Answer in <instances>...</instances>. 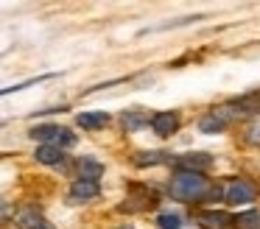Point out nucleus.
<instances>
[{
	"instance_id": "nucleus-1",
	"label": "nucleus",
	"mask_w": 260,
	"mask_h": 229,
	"mask_svg": "<svg viewBox=\"0 0 260 229\" xmlns=\"http://www.w3.org/2000/svg\"><path fill=\"white\" fill-rule=\"evenodd\" d=\"M171 199L185 201V204H199V201H221L224 199V187L213 184L204 173H187L176 171L168 184Z\"/></svg>"
},
{
	"instance_id": "nucleus-2",
	"label": "nucleus",
	"mask_w": 260,
	"mask_h": 229,
	"mask_svg": "<svg viewBox=\"0 0 260 229\" xmlns=\"http://www.w3.org/2000/svg\"><path fill=\"white\" fill-rule=\"evenodd\" d=\"M28 137L37 140L40 145H56L62 151L76 145V134L68 126H56V123H40V126L28 128Z\"/></svg>"
},
{
	"instance_id": "nucleus-3",
	"label": "nucleus",
	"mask_w": 260,
	"mask_h": 229,
	"mask_svg": "<svg viewBox=\"0 0 260 229\" xmlns=\"http://www.w3.org/2000/svg\"><path fill=\"white\" fill-rule=\"evenodd\" d=\"M159 204V193L148 184H129L126 201H120L118 210L120 212H148Z\"/></svg>"
},
{
	"instance_id": "nucleus-4",
	"label": "nucleus",
	"mask_w": 260,
	"mask_h": 229,
	"mask_svg": "<svg viewBox=\"0 0 260 229\" xmlns=\"http://www.w3.org/2000/svg\"><path fill=\"white\" fill-rule=\"evenodd\" d=\"M235 117H238V112L232 109V106H215V109L204 112V115L199 117V132L202 134H221V132H226V126H230Z\"/></svg>"
},
{
	"instance_id": "nucleus-5",
	"label": "nucleus",
	"mask_w": 260,
	"mask_h": 229,
	"mask_svg": "<svg viewBox=\"0 0 260 229\" xmlns=\"http://www.w3.org/2000/svg\"><path fill=\"white\" fill-rule=\"evenodd\" d=\"M257 199V184L249 182V179H235V182H230L224 187V199L226 204L232 207H241V204H252V201Z\"/></svg>"
},
{
	"instance_id": "nucleus-6",
	"label": "nucleus",
	"mask_w": 260,
	"mask_h": 229,
	"mask_svg": "<svg viewBox=\"0 0 260 229\" xmlns=\"http://www.w3.org/2000/svg\"><path fill=\"white\" fill-rule=\"evenodd\" d=\"M148 126H151V132L157 134V137L168 140V137H174V134L182 128V117H179V112H174V109L154 112V115L148 117Z\"/></svg>"
},
{
	"instance_id": "nucleus-7",
	"label": "nucleus",
	"mask_w": 260,
	"mask_h": 229,
	"mask_svg": "<svg viewBox=\"0 0 260 229\" xmlns=\"http://www.w3.org/2000/svg\"><path fill=\"white\" fill-rule=\"evenodd\" d=\"M213 154L207 151H193V154H182V156H174V168L176 171H187V173H204L213 168Z\"/></svg>"
},
{
	"instance_id": "nucleus-8",
	"label": "nucleus",
	"mask_w": 260,
	"mask_h": 229,
	"mask_svg": "<svg viewBox=\"0 0 260 229\" xmlns=\"http://www.w3.org/2000/svg\"><path fill=\"white\" fill-rule=\"evenodd\" d=\"M101 195V184L98 182H84V179H76L68 187V201L70 204H90Z\"/></svg>"
},
{
	"instance_id": "nucleus-9",
	"label": "nucleus",
	"mask_w": 260,
	"mask_h": 229,
	"mask_svg": "<svg viewBox=\"0 0 260 229\" xmlns=\"http://www.w3.org/2000/svg\"><path fill=\"white\" fill-rule=\"evenodd\" d=\"M196 223L202 229H232V215L226 210L210 207V210H199L196 212Z\"/></svg>"
},
{
	"instance_id": "nucleus-10",
	"label": "nucleus",
	"mask_w": 260,
	"mask_h": 229,
	"mask_svg": "<svg viewBox=\"0 0 260 229\" xmlns=\"http://www.w3.org/2000/svg\"><path fill=\"white\" fill-rule=\"evenodd\" d=\"M135 168H157V165H174V154L171 151H137L132 156Z\"/></svg>"
},
{
	"instance_id": "nucleus-11",
	"label": "nucleus",
	"mask_w": 260,
	"mask_h": 229,
	"mask_svg": "<svg viewBox=\"0 0 260 229\" xmlns=\"http://www.w3.org/2000/svg\"><path fill=\"white\" fill-rule=\"evenodd\" d=\"M73 168H76V176L84 179V182H98L104 176V162L92 159V156H79L73 162Z\"/></svg>"
},
{
	"instance_id": "nucleus-12",
	"label": "nucleus",
	"mask_w": 260,
	"mask_h": 229,
	"mask_svg": "<svg viewBox=\"0 0 260 229\" xmlns=\"http://www.w3.org/2000/svg\"><path fill=\"white\" fill-rule=\"evenodd\" d=\"M109 123H112V117H109L107 112H81V115L76 117V126L84 128V132H101Z\"/></svg>"
},
{
	"instance_id": "nucleus-13",
	"label": "nucleus",
	"mask_w": 260,
	"mask_h": 229,
	"mask_svg": "<svg viewBox=\"0 0 260 229\" xmlns=\"http://www.w3.org/2000/svg\"><path fill=\"white\" fill-rule=\"evenodd\" d=\"M42 221H45V215H42L40 207H20L17 215H14L17 229H37Z\"/></svg>"
},
{
	"instance_id": "nucleus-14",
	"label": "nucleus",
	"mask_w": 260,
	"mask_h": 229,
	"mask_svg": "<svg viewBox=\"0 0 260 229\" xmlns=\"http://www.w3.org/2000/svg\"><path fill=\"white\" fill-rule=\"evenodd\" d=\"M64 156L68 154H64L62 148H56V145H37V151H34V159L40 162V165H51V168L62 165Z\"/></svg>"
},
{
	"instance_id": "nucleus-15",
	"label": "nucleus",
	"mask_w": 260,
	"mask_h": 229,
	"mask_svg": "<svg viewBox=\"0 0 260 229\" xmlns=\"http://www.w3.org/2000/svg\"><path fill=\"white\" fill-rule=\"evenodd\" d=\"M148 112L146 109H126L123 115H120V123H123L126 132H140L143 126H148Z\"/></svg>"
},
{
	"instance_id": "nucleus-16",
	"label": "nucleus",
	"mask_w": 260,
	"mask_h": 229,
	"mask_svg": "<svg viewBox=\"0 0 260 229\" xmlns=\"http://www.w3.org/2000/svg\"><path fill=\"white\" fill-rule=\"evenodd\" d=\"M232 229H260V207L238 212V215L232 218Z\"/></svg>"
},
{
	"instance_id": "nucleus-17",
	"label": "nucleus",
	"mask_w": 260,
	"mask_h": 229,
	"mask_svg": "<svg viewBox=\"0 0 260 229\" xmlns=\"http://www.w3.org/2000/svg\"><path fill=\"white\" fill-rule=\"evenodd\" d=\"M230 106L238 115H241V112H260V92H246V95H241V98H235Z\"/></svg>"
},
{
	"instance_id": "nucleus-18",
	"label": "nucleus",
	"mask_w": 260,
	"mask_h": 229,
	"mask_svg": "<svg viewBox=\"0 0 260 229\" xmlns=\"http://www.w3.org/2000/svg\"><path fill=\"white\" fill-rule=\"evenodd\" d=\"M241 137H243V143H246V145H252V148H260V115L252 117V120L243 126Z\"/></svg>"
},
{
	"instance_id": "nucleus-19",
	"label": "nucleus",
	"mask_w": 260,
	"mask_h": 229,
	"mask_svg": "<svg viewBox=\"0 0 260 229\" xmlns=\"http://www.w3.org/2000/svg\"><path fill=\"white\" fill-rule=\"evenodd\" d=\"M157 226L159 229H182V215L179 212H159Z\"/></svg>"
},
{
	"instance_id": "nucleus-20",
	"label": "nucleus",
	"mask_w": 260,
	"mask_h": 229,
	"mask_svg": "<svg viewBox=\"0 0 260 229\" xmlns=\"http://www.w3.org/2000/svg\"><path fill=\"white\" fill-rule=\"evenodd\" d=\"M48 78H53L51 73H45V76H37V78H28V81H20V84H14V87H3V89H0V98H3V95H12V92H23L25 87H34V84L48 81Z\"/></svg>"
},
{
	"instance_id": "nucleus-21",
	"label": "nucleus",
	"mask_w": 260,
	"mask_h": 229,
	"mask_svg": "<svg viewBox=\"0 0 260 229\" xmlns=\"http://www.w3.org/2000/svg\"><path fill=\"white\" fill-rule=\"evenodd\" d=\"M37 229H53V223H51V221H42V223H40V226H37Z\"/></svg>"
},
{
	"instance_id": "nucleus-22",
	"label": "nucleus",
	"mask_w": 260,
	"mask_h": 229,
	"mask_svg": "<svg viewBox=\"0 0 260 229\" xmlns=\"http://www.w3.org/2000/svg\"><path fill=\"white\" fill-rule=\"evenodd\" d=\"M118 229H135V226H126V223H123V226H118Z\"/></svg>"
},
{
	"instance_id": "nucleus-23",
	"label": "nucleus",
	"mask_w": 260,
	"mask_h": 229,
	"mask_svg": "<svg viewBox=\"0 0 260 229\" xmlns=\"http://www.w3.org/2000/svg\"><path fill=\"white\" fill-rule=\"evenodd\" d=\"M0 156H3V154H0Z\"/></svg>"
}]
</instances>
